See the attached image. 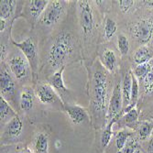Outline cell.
<instances>
[{
	"label": "cell",
	"instance_id": "obj_6",
	"mask_svg": "<svg viewBox=\"0 0 153 153\" xmlns=\"http://www.w3.org/2000/svg\"><path fill=\"white\" fill-rule=\"evenodd\" d=\"M8 66L12 73L18 80H25L30 74V63L23 55H15L8 61Z\"/></svg>",
	"mask_w": 153,
	"mask_h": 153
},
{
	"label": "cell",
	"instance_id": "obj_19",
	"mask_svg": "<svg viewBox=\"0 0 153 153\" xmlns=\"http://www.w3.org/2000/svg\"><path fill=\"white\" fill-rule=\"evenodd\" d=\"M16 116H18L17 113L13 110L8 102L5 99V97L1 95V97H0V117H1V122H5L6 120L9 121Z\"/></svg>",
	"mask_w": 153,
	"mask_h": 153
},
{
	"label": "cell",
	"instance_id": "obj_9",
	"mask_svg": "<svg viewBox=\"0 0 153 153\" xmlns=\"http://www.w3.org/2000/svg\"><path fill=\"white\" fill-rule=\"evenodd\" d=\"M35 93H36V96L38 97V99L42 104H45V105L54 104L57 101L61 100L59 95L55 92L54 88L50 83H46V82L39 83L35 89Z\"/></svg>",
	"mask_w": 153,
	"mask_h": 153
},
{
	"label": "cell",
	"instance_id": "obj_33",
	"mask_svg": "<svg viewBox=\"0 0 153 153\" xmlns=\"http://www.w3.org/2000/svg\"><path fill=\"white\" fill-rule=\"evenodd\" d=\"M21 153H33V152H32V150H31L30 149H29V148H25V149H22Z\"/></svg>",
	"mask_w": 153,
	"mask_h": 153
},
{
	"label": "cell",
	"instance_id": "obj_7",
	"mask_svg": "<svg viewBox=\"0 0 153 153\" xmlns=\"http://www.w3.org/2000/svg\"><path fill=\"white\" fill-rule=\"evenodd\" d=\"M121 111H123V97H122V85L117 82L114 87L112 96L109 102L107 110V118L112 120L118 117Z\"/></svg>",
	"mask_w": 153,
	"mask_h": 153
},
{
	"label": "cell",
	"instance_id": "obj_16",
	"mask_svg": "<svg viewBox=\"0 0 153 153\" xmlns=\"http://www.w3.org/2000/svg\"><path fill=\"white\" fill-rule=\"evenodd\" d=\"M131 88H132V75L131 72L128 73L124 77L122 82V97H123V112L126 110L131 100Z\"/></svg>",
	"mask_w": 153,
	"mask_h": 153
},
{
	"label": "cell",
	"instance_id": "obj_14",
	"mask_svg": "<svg viewBox=\"0 0 153 153\" xmlns=\"http://www.w3.org/2000/svg\"><path fill=\"white\" fill-rule=\"evenodd\" d=\"M23 130V124L19 116L13 117L7 122L4 129V135L8 138H18Z\"/></svg>",
	"mask_w": 153,
	"mask_h": 153
},
{
	"label": "cell",
	"instance_id": "obj_17",
	"mask_svg": "<svg viewBox=\"0 0 153 153\" xmlns=\"http://www.w3.org/2000/svg\"><path fill=\"white\" fill-rule=\"evenodd\" d=\"M152 57H153V52L151 51L150 49H149L146 46H140L134 52L133 59H134V62L138 65V64L149 62Z\"/></svg>",
	"mask_w": 153,
	"mask_h": 153
},
{
	"label": "cell",
	"instance_id": "obj_31",
	"mask_svg": "<svg viewBox=\"0 0 153 153\" xmlns=\"http://www.w3.org/2000/svg\"><path fill=\"white\" fill-rule=\"evenodd\" d=\"M118 5H119L120 10L123 13H127L133 7L134 1H132V0H120L118 2Z\"/></svg>",
	"mask_w": 153,
	"mask_h": 153
},
{
	"label": "cell",
	"instance_id": "obj_28",
	"mask_svg": "<svg viewBox=\"0 0 153 153\" xmlns=\"http://www.w3.org/2000/svg\"><path fill=\"white\" fill-rule=\"evenodd\" d=\"M137 118H138V112L136 108H132L131 110H129L128 112L125 114V116L122 117L123 121L127 125H128V126L136 123Z\"/></svg>",
	"mask_w": 153,
	"mask_h": 153
},
{
	"label": "cell",
	"instance_id": "obj_24",
	"mask_svg": "<svg viewBox=\"0 0 153 153\" xmlns=\"http://www.w3.org/2000/svg\"><path fill=\"white\" fill-rule=\"evenodd\" d=\"M117 120V117L112 119V120H110L109 123L107 124V126L105 127V130L103 131L102 135H101V145L103 148H105L107 147V145L109 144L110 140H111V137H112V127H113V125L114 123Z\"/></svg>",
	"mask_w": 153,
	"mask_h": 153
},
{
	"label": "cell",
	"instance_id": "obj_15",
	"mask_svg": "<svg viewBox=\"0 0 153 153\" xmlns=\"http://www.w3.org/2000/svg\"><path fill=\"white\" fill-rule=\"evenodd\" d=\"M36 97L35 91L30 87H24L20 92L19 106L23 111H30L34 106V101Z\"/></svg>",
	"mask_w": 153,
	"mask_h": 153
},
{
	"label": "cell",
	"instance_id": "obj_13",
	"mask_svg": "<svg viewBox=\"0 0 153 153\" xmlns=\"http://www.w3.org/2000/svg\"><path fill=\"white\" fill-rule=\"evenodd\" d=\"M33 153H49V136L45 132H39L31 142Z\"/></svg>",
	"mask_w": 153,
	"mask_h": 153
},
{
	"label": "cell",
	"instance_id": "obj_23",
	"mask_svg": "<svg viewBox=\"0 0 153 153\" xmlns=\"http://www.w3.org/2000/svg\"><path fill=\"white\" fill-rule=\"evenodd\" d=\"M152 66L149 62L143 63V64H138L134 70V75L138 81H144V79L147 77V75L151 71Z\"/></svg>",
	"mask_w": 153,
	"mask_h": 153
},
{
	"label": "cell",
	"instance_id": "obj_30",
	"mask_svg": "<svg viewBox=\"0 0 153 153\" xmlns=\"http://www.w3.org/2000/svg\"><path fill=\"white\" fill-rule=\"evenodd\" d=\"M144 90L146 94L153 93V67L147 77L144 79Z\"/></svg>",
	"mask_w": 153,
	"mask_h": 153
},
{
	"label": "cell",
	"instance_id": "obj_3",
	"mask_svg": "<svg viewBox=\"0 0 153 153\" xmlns=\"http://www.w3.org/2000/svg\"><path fill=\"white\" fill-rule=\"evenodd\" d=\"M67 8L66 1H49L44 12L41 15L39 23L44 27H52L58 24L64 17Z\"/></svg>",
	"mask_w": 153,
	"mask_h": 153
},
{
	"label": "cell",
	"instance_id": "obj_22",
	"mask_svg": "<svg viewBox=\"0 0 153 153\" xmlns=\"http://www.w3.org/2000/svg\"><path fill=\"white\" fill-rule=\"evenodd\" d=\"M153 130V122L151 121H142L137 127V134L140 140H144L151 136Z\"/></svg>",
	"mask_w": 153,
	"mask_h": 153
},
{
	"label": "cell",
	"instance_id": "obj_8",
	"mask_svg": "<svg viewBox=\"0 0 153 153\" xmlns=\"http://www.w3.org/2000/svg\"><path fill=\"white\" fill-rule=\"evenodd\" d=\"M132 33L140 43L141 44L148 43L153 35L152 21L142 19L135 23L132 27Z\"/></svg>",
	"mask_w": 153,
	"mask_h": 153
},
{
	"label": "cell",
	"instance_id": "obj_29",
	"mask_svg": "<svg viewBox=\"0 0 153 153\" xmlns=\"http://www.w3.org/2000/svg\"><path fill=\"white\" fill-rule=\"evenodd\" d=\"M137 142L135 140L134 137H130L128 138V140L127 141L126 145L123 148V149L121 151H119V153H135V151L137 149Z\"/></svg>",
	"mask_w": 153,
	"mask_h": 153
},
{
	"label": "cell",
	"instance_id": "obj_26",
	"mask_svg": "<svg viewBox=\"0 0 153 153\" xmlns=\"http://www.w3.org/2000/svg\"><path fill=\"white\" fill-rule=\"evenodd\" d=\"M117 48L122 55H126L129 51V41L127 36L120 34L117 39Z\"/></svg>",
	"mask_w": 153,
	"mask_h": 153
},
{
	"label": "cell",
	"instance_id": "obj_25",
	"mask_svg": "<svg viewBox=\"0 0 153 153\" xmlns=\"http://www.w3.org/2000/svg\"><path fill=\"white\" fill-rule=\"evenodd\" d=\"M131 137V133L128 132L127 130H121L116 136V147L117 149L121 151L123 148L126 145L128 138Z\"/></svg>",
	"mask_w": 153,
	"mask_h": 153
},
{
	"label": "cell",
	"instance_id": "obj_32",
	"mask_svg": "<svg viewBox=\"0 0 153 153\" xmlns=\"http://www.w3.org/2000/svg\"><path fill=\"white\" fill-rule=\"evenodd\" d=\"M148 151L149 153H153V136L150 137V140L148 144Z\"/></svg>",
	"mask_w": 153,
	"mask_h": 153
},
{
	"label": "cell",
	"instance_id": "obj_10",
	"mask_svg": "<svg viewBox=\"0 0 153 153\" xmlns=\"http://www.w3.org/2000/svg\"><path fill=\"white\" fill-rule=\"evenodd\" d=\"M49 1L46 0H31L27 1L25 9V15L31 23L39 21L42 13L44 12Z\"/></svg>",
	"mask_w": 153,
	"mask_h": 153
},
{
	"label": "cell",
	"instance_id": "obj_36",
	"mask_svg": "<svg viewBox=\"0 0 153 153\" xmlns=\"http://www.w3.org/2000/svg\"><path fill=\"white\" fill-rule=\"evenodd\" d=\"M152 26H153V21H152Z\"/></svg>",
	"mask_w": 153,
	"mask_h": 153
},
{
	"label": "cell",
	"instance_id": "obj_12",
	"mask_svg": "<svg viewBox=\"0 0 153 153\" xmlns=\"http://www.w3.org/2000/svg\"><path fill=\"white\" fill-rule=\"evenodd\" d=\"M0 87H1V95L3 97H12L16 90L15 82L6 68L1 69L0 73Z\"/></svg>",
	"mask_w": 153,
	"mask_h": 153
},
{
	"label": "cell",
	"instance_id": "obj_11",
	"mask_svg": "<svg viewBox=\"0 0 153 153\" xmlns=\"http://www.w3.org/2000/svg\"><path fill=\"white\" fill-rule=\"evenodd\" d=\"M64 112L74 125H80L89 120L87 111L76 105H68L63 106Z\"/></svg>",
	"mask_w": 153,
	"mask_h": 153
},
{
	"label": "cell",
	"instance_id": "obj_27",
	"mask_svg": "<svg viewBox=\"0 0 153 153\" xmlns=\"http://www.w3.org/2000/svg\"><path fill=\"white\" fill-rule=\"evenodd\" d=\"M117 29V23L111 19H106L105 25V35L107 39H110L114 36Z\"/></svg>",
	"mask_w": 153,
	"mask_h": 153
},
{
	"label": "cell",
	"instance_id": "obj_1",
	"mask_svg": "<svg viewBox=\"0 0 153 153\" xmlns=\"http://www.w3.org/2000/svg\"><path fill=\"white\" fill-rule=\"evenodd\" d=\"M77 48V39L69 30H62L52 39L47 52V62L54 70L65 66Z\"/></svg>",
	"mask_w": 153,
	"mask_h": 153
},
{
	"label": "cell",
	"instance_id": "obj_4",
	"mask_svg": "<svg viewBox=\"0 0 153 153\" xmlns=\"http://www.w3.org/2000/svg\"><path fill=\"white\" fill-rule=\"evenodd\" d=\"M78 19L82 32L85 36L91 35L95 23L94 14L89 1H78Z\"/></svg>",
	"mask_w": 153,
	"mask_h": 153
},
{
	"label": "cell",
	"instance_id": "obj_18",
	"mask_svg": "<svg viewBox=\"0 0 153 153\" xmlns=\"http://www.w3.org/2000/svg\"><path fill=\"white\" fill-rule=\"evenodd\" d=\"M101 62L104 67L109 72H113L117 65V60L115 52L109 49L104 51L103 54L101 55Z\"/></svg>",
	"mask_w": 153,
	"mask_h": 153
},
{
	"label": "cell",
	"instance_id": "obj_21",
	"mask_svg": "<svg viewBox=\"0 0 153 153\" xmlns=\"http://www.w3.org/2000/svg\"><path fill=\"white\" fill-rule=\"evenodd\" d=\"M16 5V1H13V0H2L1 3H0V17H1V20L6 21L13 15Z\"/></svg>",
	"mask_w": 153,
	"mask_h": 153
},
{
	"label": "cell",
	"instance_id": "obj_2",
	"mask_svg": "<svg viewBox=\"0 0 153 153\" xmlns=\"http://www.w3.org/2000/svg\"><path fill=\"white\" fill-rule=\"evenodd\" d=\"M107 98V76L102 70H96L91 82V103L95 113L105 110Z\"/></svg>",
	"mask_w": 153,
	"mask_h": 153
},
{
	"label": "cell",
	"instance_id": "obj_20",
	"mask_svg": "<svg viewBox=\"0 0 153 153\" xmlns=\"http://www.w3.org/2000/svg\"><path fill=\"white\" fill-rule=\"evenodd\" d=\"M64 68L65 66L62 67L59 70H57L55 72L51 77H50L49 79V83L50 85L56 90H59V91H63V92H66L67 91V88L65 87L64 85V82H63V72H64Z\"/></svg>",
	"mask_w": 153,
	"mask_h": 153
},
{
	"label": "cell",
	"instance_id": "obj_5",
	"mask_svg": "<svg viewBox=\"0 0 153 153\" xmlns=\"http://www.w3.org/2000/svg\"><path fill=\"white\" fill-rule=\"evenodd\" d=\"M12 43L15 45L17 48H19L23 55L26 57V59L29 62L32 71L35 72L38 68V49L36 46V43L33 39V38L29 37L25 39L24 40L20 41V42H16V41H12Z\"/></svg>",
	"mask_w": 153,
	"mask_h": 153
},
{
	"label": "cell",
	"instance_id": "obj_34",
	"mask_svg": "<svg viewBox=\"0 0 153 153\" xmlns=\"http://www.w3.org/2000/svg\"><path fill=\"white\" fill-rule=\"evenodd\" d=\"M135 153H144V152H143L140 149H137L135 151Z\"/></svg>",
	"mask_w": 153,
	"mask_h": 153
},
{
	"label": "cell",
	"instance_id": "obj_35",
	"mask_svg": "<svg viewBox=\"0 0 153 153\" xmlns=\"http://www.w3.org/2000/svg\"><path fill=\"white\" fill-rule=\"evenodd\" d=\"M151 136H153V130H152V134H151Z\"/></svg>",
	"mask_w": 153,
	"mask_h": 153
}]
</instances>
